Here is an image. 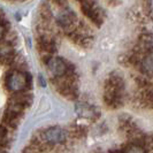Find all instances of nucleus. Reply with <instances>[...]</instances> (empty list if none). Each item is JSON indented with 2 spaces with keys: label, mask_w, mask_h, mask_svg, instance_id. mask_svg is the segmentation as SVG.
I'll return each mask as SVG.
<instances>
[{
  "label": "nucleus",
  "mask_w": 153,
  "mask_h": 153,
  "mask_svg": "<svg viewBox=\"0 0 153 153\" xmlns=\"http://www.w3.org/2000/svg\"><path fill=\"white\" fill-rule=\"evenodd\" d=\"M134 147H127L124 151L126 152H144L145 150L144 149H142V147H138L137 145H132Z\"/></svg>",
  "instance_id": "10"
},
{
  "label": "nucleus",
  "mask_w": 153,
  "mask_h": 153,
  "mask_svg": "<svg viewBox=\"0 0 153 153\" xmlns=\"http://www.w3.org/2000/svg\"><path fill=\"white\" fill-rule=\"evenodd\" d=\"M81 7L82 10L93 23L100 25L101 23V14L98 5L96 4L94 0H81Z\"/></svg>",
  "instance_id": "3"
},
{
  "label": "nucleus",
  "mask_w": 153,
  "mask_h": 153,
  "mask_svg": "<svg viewBox=\"0 0 153 153\" xmlns=\"http://www.w3.org/2000/svg\"><path fill=\"white\" fill-rule=\"evenodd\" d=\"M4 33H5V27L2 25V23L0 22V39L4 37Z\"/></svg>",
  "instance_id": "11"
},
{
  "label": "nucleus",
  "mask_w": 153,
  "mask_h": 153,
  "mask_svg": "<svg viewBox=\"0 0 153 153\" xmlns=\"http://www.w3.org/2000/svg\"><path fill=\"white\" fill-rule=\"evenodd\" d=\"M66 137H67L66 131L59 127H51L47 130L44 131V134H43L44 140L51 145L61 144L66 140Z\"/></svg>",
  "instance_id": "4"
},
{
  "label": "nucleus",
  "mask_w": 153,
  "mask_h": 153,
  "mask_svg": "<svg viewBox=\"0 0 153 153\" xmlns=\"http://www.w3.org/2000/svg\"><path fill=\"white\" fill-rule=\"evenodd\" d=\"M6 136H7V131H6V129L2 126H0V145H2L5 143Z\"/></svg>",
  "instance_id": "9"
},
{
  "label": "nucleus",
  "mask_w": 153,
  "mask_h": 153,
  "mask_svg": "<svg viewBox=\"0 0 153 153\" xmlns=\"http://www.w3.org/2000/svg\"><path fill=\"white\" fill-rule=\"evenodd\" d=\"M76 113L79 117L83 119H97L98 111L94 106H91L88 102H78L76 105Z\"/></svg>",
  "instance_id": "7"
},
{
  "label": "nucleus",
  "mask_w": 153,
  "mask_h": 153,
  "mask_svg": "<svg viewBox=\"0 0 153 153\" xmlns=\"http://www.w3.org/2000/svg\"><path fill=\"white\" fill-rule=\"evenodd\" d=\"M123 82L119 76H111L105 84V102L107 106L117 107L122 101Z\"/></svg>",
  "instance_id": "1"
},
{
  "label": "nucleus",
  "mask_w": 153,
  "mask_h": 153,
  "mask_svg": "<svg viewBox=\"0 0 153 153\" xmlns=\"http://www.w3.org/2000/svg\"><path fill=\"white\" fill-rule=\"evenodd\" d=\"M58 23L66 31H73L76 24V16L70 10H63L58 16Z\"/></svg>",
  "instance_id": "6"
},
{
  "label": "nucleus",
  "mask_w": 153,
  "mask_h": 153,
  "mask_svg": "<svg viewBox=\"0 0 153 153\" xmlns=\"http://www.w3.org/2000/svg\"><path fill=\"white\" fill-rule=\"evenodd\" d=\"M14 48L12 46L5 43V44H1L0 45V63H9L14 59Z\"/></svg>",
  "instance_id": "8"
},
{
  "label": "nucleus",
  "mask_w": 153,
  "mask_h": 153,
  "mask_svg": "<svg viewBox=\"0 0 153 153\" xmlns=\"http://www.w3.org/2000/svg\"><path fill=\"white\" fill-rule=\"evenodd\" d=\"M47 68L53 77H62L67 73V63L59 56L51 58L47 62Z\"/></svg>",
  "instance_id": "5"
},
{
  "label": "nucleus",
  "mask_w": 153,
  "mask_h": 153,
  "mask_svg": "<svg viewBox=\"0 0 153 153\" xmlns=\"http://www.w3.org/2000/svg\"><path fill=\"white\" fill-rule=\"evenodd\" d=\"M6 84H7V88L9 91L20 93L23 90H25V88L28 85V78H27V75L22 71L12 70L7 75Z\"/></svg>",
  "instance_id": "2"
}]
</instances>
